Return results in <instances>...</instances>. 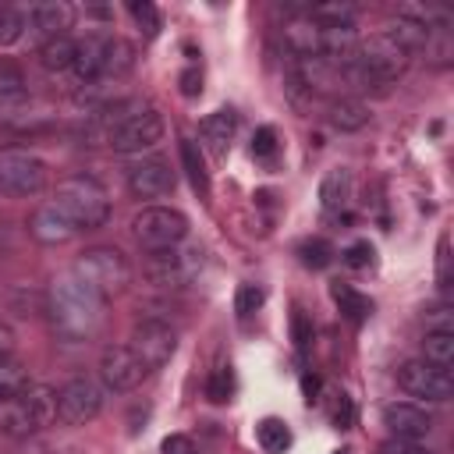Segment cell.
Returning <instances> with one entry per match:
<instances>
[{
	"instance_id": "cell-1",
	"label": "cell",
	"mask_w": 454,
	"mask_h": 454,
	"mask_svg": "<svg viewBox=\"0 0 454 454\" xmlns=\"http://www.w3.org/2000/svg\"><path fill=\"white\" fill-rule=\"evenodd\" d=\"M50 316L60 337L67 340H89L103 319H106V298H99L89 284H82L74 273L53 280L50 287Z\"/></svg>"
},
{
	"instance_id": "cell-2",
	"label": "cell",
	"mask_w": 454,
	"mask_h": 454,
	"mask_svg": "<svg viewBox=\"0 0 454 454\" xmlns=\"http://www.w3.org/2000/svg\"><path fill=\"white\" fill-rule=\"evenodd\" d=\"M404 71H408V53L401 46H394L383 32H376L369 39H358L351 60L344 64V74L358 89H387Z\"/></svg>"
},
{
	"instance_id": "cell-3",
	"label": "cell",
	"mask_w": 454,
	"mask_h": 454,
	"mask_svg": "<svg viewBox=\"0 0 454 454\" xmlns=\"http://www.w3.org/2000/svg\"><path fill=\"white\" fill-rule=\"evenodd\" d=\"M53 206L78 227V231H96L110 220V192L92 177V174H71L57 184Z\"/></svg>"
},
{
	"instance_id": "cell-4",
	"label": "cell",
	"mask_w": 454,
	"mask_h": 454,
	"mask_svg": "<svg viewBox=\"0 0 454 454\" xmlns=\"http://www.w3.org/2000/svg\"><path fill=\"white\" fill-rule=\"evenodd\" d=\"M82 284H89L99 298H117L131 287V262L121 248L114 245H92L74 259L71 270Z\"/></svg>"
},
{
	"instance_id": "cell-5",
	"label": "cell",
	"mask_w": 454,
	"mask_h": 454,
	"mask_svg": "<svg viewBox=\"0 0 454 454\" xmlns=\"http://www.w3.org/2000/svg\"><path fill=\"white\" fill-rule=\"evenodd\" d=\"M131 234L145 252L174 248V245H184V238H188V216L174 206H145L135 213Z\"/></svg>"
},
{
	"instance_id": "cell-6",
	"label": "cell",
	"mask_w": 454,
	"mask_h": 454,
	"mask_svg": "<svg viewBox=\"0 0 454 454\" xmlns=\"http://www.w3.org/2000/svg\"><path fill=\"white\" fill-rule=\"evenodd\" d=\"M46 188V163L18 145L0 149V195L7 199H28Z\"/></svg>"
},
{
	"instance_id": "cell-7",
	"label": "cell",
	"mask_w": 454,
	"mask_h": 454,
	"mask_svg": "<svg viewBox=\"0 0 454 454\" xmlns=\"http://www.w3.org/2000/svg\"><path fill=\"white\" fill-rule=\"evenodd\" d=\"M202 270V248H160V252H145V280L156 287H184L195 280V273Z\"/></svg>"
},
{
	"instance_id": "cell-8",
	"label": "cell",
	"mask_w": 454,
	"mask_h": 454,
	"mask_svg": "<svg viewBox=\"0 0 454 454\" xmlns=\"http://www.w3.org/2000/svg\"><path fill=\"white\" fill-rule=\"evenodd\" d=\"M163 117L153 110V106H138L131 117H124L114 131H110V138H106V145H114V153H124V156H135V153H145V149H156L160 142H163Z\"/></svg>"
},
{
	"instance_id": "cell-9",
	"label": "cell",
	"mask_w": 454,
	"mask_h": 454,
	"mask_svg": "<svg viewBox=\"0 0 454 454\" xmlns=\"http://www.w3.org/2000/svg\"><path fill=\"white\" fill-rule=\"evenodd\" d=\"M128 348H131V351L142 358V365L153 372V369H160V365H167V362L174 358V351H177V330H174L167 319H156V316L138 319V323L131 326Z\"/></svg>"
},
{
	"instance_id": "cell-10",
	"label": "cell",
	"mask_w": 454,
	"mask_h": 454,
	"mask_svg": "<svg viewBox=\"0 0 454 454\" xmlns=\"http://www.w3.org/2000/svg\"><path fill=\"white\" fill-rule=\"evenodd\" d=\"M397 383L408 397H419V401H447L454 394V380H450V369H440L426 358H408L401 362L397 369Z\"/></svg>"
},
{
	"instance_id": "cell-11",
	"label": "cell",
	"mask_w": 454,
	"mask_h": 454,
	"mask_svg": "<svg viewBox=\"0 0 454 454\" xmlns=\"http://www.w3.org/2000/svg\"><path fill=\"white\" fill-rule=\"evenodd\" d=\"M103 411V387L89 376H74L57 390V419L64 426H89Z\"/></svg>"
},
{
	"instance_id": "cell-12",
	"label": "cell",
	"mask_w": 454,
	"mask_h": 454,
	"mask_svg": "<svg viewBox=\"0 0 454 454\" xmlns=\"http://www.w3.org/2000/svg\"><path fill=\"white\" fill-rule=\"evenodd\" d=\"M145 376H149V369L142 365V358L128 344H106L103 348V355H99V383H103V390L131 394Z\"/></svg>"
},
{
	"instance_id": "cell-13",
	"label": "cell",
	"mask_w": 454,
	"mask_h": 454,
	"mask_svg": "<svg viewBox=\"0 0 454 454\" xmlns=\"http://www.w3.org/2000/svg\"><path fill=\"white\" fill-rule=\"evenodd\" d=\"M174 184L177 177L163 160H138L128 167V188L135 199H163L174 192Z\"/></svg>"
},
{
	"instance_id": "cell-14",
	"label": "cell",
	"mask_w": 454,
	"mask_h": 454,
	"mask_svg": "<svg viewBox=\"0 0 454 454\" xmlns=\"http://www.w3.org/2000/svg\"><path fill=\"white\" fill-rule=\"evenodd\" d=\"M383 426L394 440H422L433 429V419L411 401H390L383 404Z\"/></svg>"
},
{
	"instance_id": "cell-15",
	"label": "cell",
	"mask_w": 454,
	"mask_h": 454,
	"mask_svg": "<svg viewBox=\"0 0 454 454\" xmlns=\"http://www.w3.org/2000/svg\"><path fill=\"white\" fill-rule=\"evenodd\" d=\"M28 231H32V238L43 241V245H64V241H71V238L78 234V227H74L53 202H46V206H39V209L32 213Z\"/></svg>"
},
{
	"instance_id": "cell-16",
	"label": "cell",
	"mask_w": 454,
	"mask_h": 454,
	"mask_svg": "<svg viewBox=\"0 0 454 454\" xmlns=\"http://www.w3.org/2000/svg\"><path fill=\"white\" fill-rule=\"evenodd\" d=\"M0 433L11 436V440H25L32 433H39L28 404H25V390L14 394V397H0Z\"/></svg>"
},
{
	"instance_id": "cell-17",
	"label": "cell",
	"mask_w": 454,
	"mask_h": 454,
	"mask_svg": "<svg viewBox=\"0 0 454 454\" xmlns=\"http://www.w3.org/2000/svg\"><path fill=\"white\" fill-rule=\"evenodd\" d=\"M103 53H106V35H85L74 39V78L78 82H96L103 78Z\"/></svg>"
},
{
	"instance_id": "cell-18",
	"label": "cell",
	"mask_w": 454,
	"mask_h": 454,
	"mask_svg": "<svg viewBox=\"0 0 454 454\" xmlns=\"http://www.w3.org/2000/svg\"><path fill=\"white\" fill-rule=\"evenodd\" d=\"M234 131H238V114H234L231 106L206 114V117H202V124H199L202 142H206V145H209V153H216V156H223V153H227V145H231Z\"/></svg>"
},
{
	"instance_id": "cell-19",
	"label": "cell",
	"mask_w": 454,
	"mask_h": 454,
	"mask_svg": "<svg viewBox=\"0 0 454 454\" xmlns=\"http://www.w3.org/2000/svg\"><path fill=\"white\" fill-rule=\"evenodd\" d=\"M284 43L298 60L301 57H319V21H312L309 14H294L284 25Z\"/></svg>"
},
{
	"instance_id": "cell-20",
	"label": "cell",
	"mask_w": 454,
	"mask_h": 454,
	"mask_svg": "<svg viewBox=\"0 0 454 454\" xmlns=\"http://www.w3.org/2000/svg\"><path fill=\"white\" fill-rule=\"evenodd\" d=\"M383 35H387L394 46H401V50L411 57V53H419V50H426V46H429V35H433V28L397 14V18H390V21L383 25Z\"/></svg>"
},
{
	"instance_id": "cell-21",
	"label": "cell",
	"mask_w": 454,
	"mask_h": 454,
	"mask_svg": "<svg viewBox=\"0 0 454 454\" xmlns=\"http://www.w3.org/2000/svg\"><path fill=\"white\" fill-rule=\"evenodd\" d=\"M71 18H74V11H71V4H64V0H43V4H32V7H28V21H32L39 32H46L50 39H53V35H64V28L71 25Z\"/></svg>"
},
{
	"instance_id": "cell-22",
	"label": "cell",
	"mask_w": 454,
	"mask_h": 454,
	"mask_svg": "<svg viewBox=\"0 0 454 454\" xmlns=\"http://www.w3.org/2000/svg\"><path fill=\"white\" fill-rule=\"evenodd\" d=\"M351 202V170L348 167H333L323 174L319 181V206L326 213H340Z\"/></svg>"
},
{
	"instance_id": "cell-23",
	"label": "cell",
	"mask_w": 454,
	"mask_h": 454,
	"mask_svg": "<svg viewBox=\"0 0 454 454\" xmlns=\"http://www.w3.org/2000/svg\"><path fill=\"white\" fill-rule=\"evenodd\" d=\"M326 121L337 128V131H358L369 124V106L351 99V96H337L326 103Z\"/></svg>"
},
{
	"instance_id": "cell-24",
	"label": "cell",
	"mask_w": 454,
	"mask_h": 454,
	"mask_svg": "<svg viewBox=\"0 0 454 454\" xmlns=\"http://www.w3.org/2000/svg\"><path fill=\"white\" fill-rule=\"evenodd\" d=\"M25 404H28V411H32V419H35L39 429H46V426L57 422V390H53V387H46V383H28V387H25Z\"/></svg>"
},
{
	"instance_id": "cell-25",
	"label": "cell",
	"mask_w": 454,
	"mask_h": 454,
	"mask_svg": "<svg viewBox=\"0 0 454 454\" xmlns=\"http://www.w3.org/2000/svg\"><path fill=\"white\" fill-rule=\"evenodd\" d=\"M330 298L337 301V309H340V316L344 319H351V323H362V319H369V312H372V301L362 294V291H355L351 284H330Z\"/></svg>"
},
{
	"instance_id": "cell-26",
	"label": "cell",
	"mask_w": 454,
	"mask_h": 454,
	"mask_svg": "<svg viewBox=\"0 0 454 454\" xmlns=\"http://www.w3.org/2000/svg\"><path fill=\"white\" fill-rule=\"evenodd\" d=\"M255 440H259V447H262L266 454H284V450L291 447V429H287L284 419L266 415V419L255 422Z\"/></svg>"
},
{
	"instance_id": "cell-27",
	"label": "cell",
	"mask_w": 454,
	"mask_h": 454,
	"mask_svg": "<svg viewBox=\"0 0 454 454\" xmlns=\"http://www.w3.org/2000/svg\"><path fill=\"white\" fill-rule=\"evenodd\" d=\"M39 60H43L46 71H71V64H74V39L71 35L46 39L43 50H39Z\"/></svg>"
},
{
	"instance_id": "cell-28",
	"label": "cell",
	"mask_w": 454,
	"mask_h": 454,
	"mask_svg": "<svg viewBox=\"0 0 454 454\" xmlns=\"http://www.w3.org/2000/svg\"><path fill=\"white\" fill-rule=\"evenodd\" d=\"M422 351H426V362H433L440 369H450V362H454V330H426Z\"/></svg>"
},
{
	"instance_id": "cell-29",
	"label": "cell",
	"mask_w": 454,
	"mask_h": 454,
	"mask_svg": "<svg viewBox=\"0 0 454 454\" xmlns=\"http://www.w3.org/2000/svg\"><path fill=\"white\" fill-rule=\"evenodd\" d=\"M135 64V50L117 39V35H106V53H103V78H117L124 71H131Z\"/></svg>"
},
{
	"instance_id": "cell-30",
	"label": "cell",
	"mask_w": 454,
	"mask_h": 454,
	"mask_svg": "<svg viewBox=\"0 0 454 454\" xmlns=\"http://www.w3.org/2000/svg\"><path fill=\"white\" fill-rule=\"evenodd\" d=\"M181 163H184V170H188L192 188H195L199 195H209V170H206L202 153H199V145H195L192 138H181Z\"/></svg>"
},
{
	"instance_id": "cell-31",
	"label": "cell",
	"mask_w": 454,
	"mask_h": 454,
	"mask_svg": "<svg viewBox=\"0 0 454 454\" xmlns=\"http://www.w3.org/2000/svg\"><path fill=\"white\" fill-rule=\"evenodd\" d=\"M28 369L11 355V358H0V397H14L28 387Z\"/></svg>"
},
{
	"instance_id": "cell-32",
	"label": "cell",
	"mask_w": 454,
	"mask_h": 454,
	"mask_svg": "<svg viewBox=\"0 0 454 454\" xmlns=\"http://www.w3.org/2000/svg\"><path fill=\"white\" fill-rule=\"evenodd\" d=\"M298 259H301V266H309V270H326V266L333 262V245H330L326 238H305V241L298 245Z\"/></svg>"
},
{
	"instance_id": "cell-33",
	"label": "cell",
	"mask_w": 454,
	"mask_h": 454,
	"mask_svg": "<svg viewBox=\"0 0 454 454\" xmlns=\"http://www.w3.org/2000/svg\"><path fill=\"white\" fill-rule=\"evenodd\" d=\"M312 21H319V25H355V7L351 4H337V0H330V4H316V7H309L305 11Z\"/></svg>"
},
{
	"instance_id": "cell-34",
	"label": "cell",
	"mask_w": 454,
	"mask_h": 454,
	"mask_svg": "<svg viewBox=\"0 0 454 454\" xmlns=\"http://www.w3.org/2000/svg\"><path fill=\"white\" fill-rule=\"evenodd\" d=\"M231 394H234V372H231V365H216L206 380V397L213 404H227Z\"/></svg>"
},
{
	"instance_id": "cell-35",
	"label": "cell",
	"mask_w": 454,
	"mask_h": 454,
	"mask_svg": "<svg viewBox=\"0 0 454 454\" xmlns=\"http://www.w3.org/2000/svg\"><path fill=\"white\" fill-rule=\"evenodd\" d=\"M28 28V14L18 7H0V46H11L25 35Z\"/></svg>"
},
{
	"instance_id": "cell-36",
	"label": "cell",
	"mask_w": 454,
	"mask_h": 454,
	"mask_svg": "<svg viewBox=\"0 0 454 454\" xmlns=\"http://www.w3.org/2000/svg\"><path fill=\"white\" fill-rule=\"evenodd\" d=\"M128 11H131V18H135V25H138V32H142L145 39H153V35L160 32V11H156L149 0H131Z\"/></svg>"
},
{
	"instance_id": "cell-37",
	"label": "cell",
	"mask_w": 454,
	"mask_h": 454,
	"mask_svg": "<svg viewBox=\"0 0 454 454\" xmlns=\"http://www.w3.org/2000/svg\"><path fill=\"white\" fill-rule=\"evenodd\" d=\"M25 92V71L14 60H0V99H14Z\"/></svg>"
},
{
	"instance_id": "cell-38",
	"label": "cell",
	"mask_w": 454,
	"mask_h": 454,
	"mask_svg": "<svg viewBox=\"0 0 454 454\" xmlns=\"http://www.w3.org/2000/svg\"><path fill=\"white\" fill-rule=\"evenodd\" d=\"M262 301H266V291H262L259 284H241L238 294H234V312H238V316H252Z\"/></svg>"
},
{
	"instance_id": "cell-39",
	"label": "cell",
	"mask_w": 454,
	"mask_h": 454,
	"mask_svg": "<svg viewBox=\"0 0 454 454\" xmlns=\"http://www.w3.org/2000/svg\"><path fill=\"white\" fill-rule=\"evenodd\" d=\"M340 259H344V266H351V270H365V266H372V259H376V248L362 238V241H351L344 252H340Z\"/></svg>"
},
{
	"instance_id": "cell-40",
	"label": "cell",
	"mask_w": 454,
	"mask_h": 454,
	"mask_svg": "<svg viewBox=\"0 0 454 454\" xmlns=\"http://www.w3.org/2000/svg\"><path fill=\"white\" fill-rule=\"evenodd\" d=\"M330 422L337 429H351L355 426V404H351L348 394H333V401H330Z\"/></svg>"
},
{
	"instance_id": "cell-41",
	"label": "cell",
	"mask_w": 454,
	"mask_h": 454,
	"mask_svg": "<svg viewBox=\"0 0 454 454\" xmlns=\"http://www.w3.org/2000/svg\"><path fill=\"white\" fill-rule=\"evenodd\" d=\"M436 284L447 291L450 287V234L443 231L436 241Z\"/></svg>"
},
{
	"instance_id": "cell-42",
	"label": "cell",
	"mask_w": 454,
	"mask_h": 454,
	"mask_svg": "<svg viewBox=\"0 0 454 454\" xmlns=\"http://www.w3.org/2000/svg\"><path fill=\"white\" fill-rule=\"evenodd\" d=\"M277 153V131L270 128V124H262L255 135H252V156H259V160H270Z\"/></svg>"
},
{
	"instance_id": "cell-43",
	"label": "cell",
	"mask_w": 454,
	"mask_h": 454,
	"mask_svg": "<svg viewBox=\"0 0 454 454\" xmlns=\"http://www.w3.org/2000/svg\"><path fill=\"white\" fill-rule=\"evenodd\" d=\"M291 337H294V344L298 348H309V340H312V323H309V316L294 305V312H291Z\"/></svg>"
},
{
	"instance_id": "cell-44",
	"label": "cell",
	"mask_w": 454,
	"mask_h": 454,
	"mask_svg": "<svg viewBox=\"0 0 454 454\" xmlns=\"http://www.w3.org/2000/svg\"><path fill=\"white\" fill-rule=\"evenodd\" d=\"M160 454H199V450H195V440H192V436H184V433H170V436H163Z\"/></svg>"
},
{
	"instance_id": "cell-45",
	"label": "cell",
	"mask_w": 454,
	"mask_h": 454,
	"mask_svg": "<svg viewBox=\"0 0 454 454\" xmlns=\"http://www.w3.org/2000/svg\"><path fill=\"white\" fill-rule=\"evenodd\" d=\"M376 454H433L429 447H422L419 440H387V443H380V450Z\"/></svg>"
},
{
	"instance_id": "cell-46",
	"label": "cell",
	"mask_w": 454,
	"mask_h": 454,
	"mask_svg": "<svg viewBox=\"0 0 454 454\" xmlns=\"http://www.w3.org/2000/svg\"><path fill=\"white\" fill-rule=\"evenodd\" d=\"M177 82H181V96H188V99H195V96L202 92V74H199V67H184Z\"/></svg>"
},
{
	"instance_id": "cell-47",
	"label": "cell",
	"mask_w": 454,
	"mask_h": 454,
	"mask_svg": "<svg viewBox=\"0 0 454 454\" xmlns=\"http://www.w3.org/2000/svg\"><path fill=\"white\" fill-rule=\"evenodd\" d=\"M426 330H454V323H450V309H447V305H443V309H433Z\"/></svg>"
},
{
	"instance_id": "cell-48",
	"label": "cell",
	"mask_w": 454,
	"mask_h": 454,
	"mask_svg": "<svg viewBox=\"0 0 454 454\" xmlns=\"http://www.w3.org/2000/svg\"><path fill=\"white\" fill-rule=\"evenodd\" d=\"M11 355H14V330L0 323V358H11Z\"/></svg>"
},
{
	"instance_id": "cell-49",
	"label": "cell",
	"mask_w": 454,
	"mask_h": 454,
	"mask_svg": "<svg viewBox=\"0 0 454 454\" xmlns=\"http://www.w3.org/2000/svg\"><path fill=\"white\" fill-rule=\"evenodd\" d=\"M301 387H305V397L316 401V394H319V380H316V376H301Z\"/></svg>"
}]
</instances>
